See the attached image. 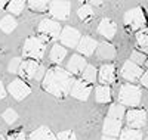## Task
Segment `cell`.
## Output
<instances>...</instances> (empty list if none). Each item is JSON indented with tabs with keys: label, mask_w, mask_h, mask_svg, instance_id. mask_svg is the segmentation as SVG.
<instances>
[{
	"label": "cell",
	"mask_w": 148,
	"mask_h": 140,
	"mask_svg": "<svg viewBox=\"0 0 148 140\" xmlns=\"http://www.w3.org/2000/svg\"><path fill=\"white\" fill-rule=\"evenodd\" d=\"M73 83H74V77L67 69L53 67L45 72V77L42 80V87L45 92L62 99L67 94H70Z\"/></svg>",
	"instance_id": "obj_1"
},
{
	"label": "cell",
	"mask_w": 148,
	"mask_h": 140,
	"mask_svg": "<svg viewBox=\"0 0 148 140\" xmlns=\"http://www.w3.org/2000/svg\"><path fill=\"white\" fill-rule=\"evenodd\" d=\"M117 99H119V103L123 105V106H138L141 103V99H142V92L138 86L135 84H123L119 90V94H117Z\"/></svg>",
	"instance_id": "obj_2"
},
{
	"label": "cell",
	"mask_w": 148,
	"mask_h": 140,
	"mask_svg": "<svg viewBox=\"0 0 148 140\" xmlns=\"http://www.w3.org/2000/svg\"><path fill=\"white\" fill-rule=\"evenodd\" d=\"M61 25L58 21L53 19H42L37 25V33H39V39H42L45 43L46 41H55L61 35Z\"/></svg>",
	"instance_id": "obj_3"
},
{
	"label": "cell",
	"mask_w": 148,
	"mask_h": 140,
	"mask_svg": "<svg viewBox=\"0 0 148 140\" xmlns=\"http://www.w3.org/2000/svg\"><path fill=\"white\" fill-rule=\"evenodd\" d=\"M46 53V43L39 37H28L22 46V56L33 60H40Z\"/></svg>",
	"instance_id": "obj_4"
},
{
	"label": "cell",
	"mask_w": 148,
	"mask_h": 140,
	"mask_svg": "<svg viewBox=\"0 0 148 140\" xmlns=\"http://www.w3.org/2000/svg\"><path fill=\"white\" fill-rule=\"evenodd\" d=\"M18 74L21 80H42L45 77V68L37 60L27 59L21 62Z\"/></svg>",
	"instance_id": "obj_5"
},
{
	"label": "cell",
	"mask_w": 148,
	"mask_h": 140,
	"mask_svg": "<svg viewBox=\"0 0 148 140\" xmlns=\"http://www.w3.org/2000/svg\"><path fill=\"white\" fill-rule=\"evenodd\" d=\"M125 24H126V27H129L133 31L144 30V25L147 24L144 10L141 7H133V9L127 10L125 14Z\"/></svg>",
	"instance_id": "obj_6"
},
{
	"label": "cell",
	"mask_w": 148,
	"mask_h": 140,
	"mask_svg": "<svg viewBox=\"0 0 148 140\" xmlns=\"http://www.w3.org/2000/svg\"><path fill=\"white\" fill-rule=\"evenodd\" d=\"M49 15L53 19L64 21L70 16L71 12V3L70 2H62V0H55V2L49 3Z\"/></svg>",
	"instance_id": "obj_7"
},
{
	"label": "cell",
	"mask_w": 148,
	"mask_h": 140,
	"mask_svg": "<svg viewBox=\"0 0 148 140\" xmlns=\"http://www.w3.org/2000/svg\"><path fill=\"white\" fill-rule=\"evenodd\" d=\"M80 39H82V37H80V31L77 28H74V27H70V25L64 27L62 31H61V35H59L61 46L70 47V49L77 47Z\"/></svg>",
	"instance_id": "obj_8"
},
{
	"label": "cell",
	"mask_w": 148,
	"mask_h": 140,
	"mask_svg": "<svg viewBox=\"0 0 148 140\" xmlns=\"http://www.w3.org/2000/svg\"><path fill=\"white\" fill-rule=\"evenodd\" d=\"M120 74L123 78L127 80L132 84V83H136L141 80V77L144 75V69L139 65H136V63H133L132 60H126L123 63V68H121Z\"/></svg>",
	"instance_id": "obj_9"
},
{
	"label": "cell",
	"mask_w": 148,
	"mask_h": 140,
	"mask_svg": "<svg viewBox=\"0 0 148 140\" xmlns=\"http://www.w3.org/2000/svg\"><path fill=\"white\" fill-rule=\"evenodd\" d=\"M8 93L16 100H22L24 97H27L31 93V87L24 80L18 78V80H14L8 86Z\"/></svg>",
	"instance_id": "obj_10"
},
{
	"label": "cell",
	"mask_w": 148,
	"mask_h": 140,
	"mask_svg": "<svg viewBox=\"0 0 148 140\" xmlns=\"http://www.w3.org/2000/svg\"><path fill=\"white\" fill-rule=\"evenodd\" d=\"M126 122L129 125V128L139 130L141 127H144L147 124V112L142 109H136V108L127 111L126 112Z\"/></svg>",
	"instance_id": "obj_11"
},
{
	"label": "cell",
	"mask_w": 148,
	"mask_h": 140,
	"mask_svg": "<svg viewBox=\"0 0 148 140\" xmlns=\"http://www.w3.org/2000/svg\"><path fill=\"white\" fill-rule=\"evenodd\" d=\"M92 92V86L84 83L83 80H74L73 87H71V96L79 100H88Z\"/></svg>",
	"instance_id": "obj_12"
},
{
	"label": "cell",
	"mask_w": 148,
	"mask_h": 140,
	"mask_svg": "<svg viewBox=\"0 0 148 140\" xmlns=\"http://www.w3.org/2000/svg\"><path fill=\"white\" fill-rule=\"evenodd\" d=\"M98 43L95 39H92V37L89 35H83L79 44H77V50H79V53L83 55V56H92L95 53V50L98 49Z\"/></svg>",
	"instance_id": "obj_13"
},
{
	"label": "cell",
	"mask_w": 148,
	"mask_h": 140,
	"mask_svg": "<svg viewBox=\"0 0 148 140\" xmlns=\"http://www.w3.org/2000/svg\"><path fill=\"white\" fill-rule=\"evenodd\" d=\"M98 81H101L102 86H110L116 81V67L113 63H105V65L99 68Z\"/></svg>",
	"instance_id": "obj_14"
},
{
	"label": "cell",
	"mask_w": 148,
	"mask_h": 140,
	"mask_svg": "<svg viewBox=\"0 0 148 140\" xmlns=\"http://www.w3.org/2000/svg\"><path fill=\"white\" fill-rule=\"evenodd\" d=\"M86 67H88L86 59H84L83 56H80V55H73V56L70 58V60L67 62V71H68L71 75L82 74Z\"/></svg>",
	"instance_id": "obj_15"
},
{
	"label": "cell",
	"mask_w": 148,
	"mask_h": 140,
	"mask_svg": "<svg viewBox=\"0 0 148 140\" xmlns=\"http://www.w3.org/2000/svg\"><path fill=\"white\" fill-rule=\"evenodd\" d=\"M116 31H117V25L113 19H110V18H104L99 22V25H98V33H99L102 37H105L107 40L114 39Z\"/></svg>",
	"instance_id": "obj_16"
},
{
	"label": "cell",
	"mask_w": 148,
	"mask_h": 140,
	"mask_svg": "<svg viewBox=\"0 0 148 140\" xmlns=\"http://www.w3.org/2000/svg\"><path fill=\"white\" fill-rule=\"evenodd\" d=\"M102 131L105 136L108 137H116L121 133V121L113 120V118H105L104 121V127H102Z\"/></svg>",
	"instance_id": "obj_17"
},
{
	"label": "cell",
	"mask_w": 148,
	"mask_h": 140,
	"mask_svg": "<svg viewBox=\"0 0 148 140\" xmlns=\"http://www.w3.org/2000/svg\"><path fill=\"white\" fill-rule=\"evenodd\" d=\"M28 140H56V136L52 133V130L49 127H39L34 131L30 133Z\"/></svg>",
	"instance_id": "obj_18"
},
{
	"label": "cell",
	"mask_w": 148,
	"mask_h": 140,
	"mask_svg": "<svg viewBox=\"0 0 148 140\" xmlns=\"http://www.w3.org/2000/svg\"><path fill=\"white\" fill-rule=\"evenodd\" d=\"M98 56H99V59H104V60H113L116 58V47L113 44L110 43H99L98 44Z\"/></svg>",
	"instance_id": "obj_19"
},
{
	"label": "cell",
	"mask_w": 148,
	"mask_h": 140,
	"mask_svg": "<svg viewBox=\"0 0 148 140\" xmlns=\"http://www.w3.org/2000/svg\"><path fill=\"white\" fill-rule=\"evenodd\" d=\"M95 99L98 103H110L111 102V88L108 86H98L95 88Z\"/></svg>",
	"instance_id": "obj_20"
},
{
	"label": "cell",
	"mask_w": 148,
	"mask_h": 140,
	"mask_svg": "<svg viewBox=\"0 0 148 140\" xmlns=\"http://www.w3.org/2000/svg\"><path fill=\"white\" fill-rule=\"evenodd\" d=\"M49 56H51V60L53 63H61L65 59V56H67V49L64 46H61V44H53V47L51 49Z\"/></svg>",
	"instance_id": "obj_21"
},
{
	"label": "cell",
	"mask_w": 148,
	"mask_h": 140,
	"mask_svg": "<svg viewBox=\"0 0 148 140\" xmlns=\"http://www.w3.org/2000/svg\"><path fill=\"white\" fill-rule=\"evenodd\" d=\"M16 25H18V22L12 15H6V16H3L2 19H0V30H2L3 33H6V34H10L16 28Z\"/></svg>",
	"instance_id": "obj_22"
},
{
	"label": "cell",
	"mask_w": 148,
	"mask_h": 140,
	"mask_svg": "<svg viewBox=\"0 0 148 140\" xmlns=\"http://www.w3.org/2000/svg\"><path fill=\"white\" fill-rule=\"evenodd\" d=\"M77 16L80 18L82 22L89 24V22L93 19V16H95V12H93V9H92L90 6L83 5V6H80V7L77 9Z\"/></svg>",
	"instance_id": "obj_23"
},
{
	"label": "cell",
	"mask_w": 148,
	"mask_h": 140,
	"mask_svg": "<svg viewBox=\"0 0 148 140\" xmlns=\"http://www.w3.org/2000/svg\"><path fill=\"white\" fill-rule=\"evenodd\" d=\"M123 117H126V111L125 106L120 105V103H113L108 109V118H113L117 121H121Z\"/></svg>",
	"instance_id": "obj_24"
},
{
	"label": "cell",
	"mask_w": 148,
	"mask_h": 140,
	"mask_svg": "<svg viewBox=\"0 0 148 140\" xmlns=\"http://www.w3.org/2000/svg\"><path fill=\"white\" fill-rule=\"evenodd\" d=\"M119 140H142V131L133 130V128H125L121 130Z\"/></svg>",
	"instance_id": "obj_25"
},
{
	"label": "cell",
	"mask_w": 148,
	"mask_h": 140,
	"mask_svg": "<svg viewBox=\"0 0 148 140\" xmlns=\"http://www.w3.org/2000/svg\"><path fill=\"white\" fill-rule=\"evenodd\" d=\"M24 7H25V2H22V0H12V2L8 3L6 10L10 12L12 16H15V15H21L22 14Z\"/></svg>",
	"instance_id": "obj_26"
},
{
	"label": "cell",
	"mask_w": 148,
	"mask_h": 140,
	"mask_svg": "<svg viewBox=\"0 0 148 140\" xmlns=\"http://www.w3.org/2000/svg\"><path fill=\"white\" fill-rule=\"evenodd\" d=\"M82 75H83V81L84 83H88V84H92V83H95L96 81V77H98V71H96V68L93 67V65H88L84 68V71L82 72Z\"/></svg>",
	"instance_id": "obj_27"
},
{
	"label": "cell",
	"mask_w": 148,
	"mask_h": 140,
	"mask_svg": "<svg viewBox=\"0 0 148 140\" xmlns=\"http://www.w3.org/2000/svg\"><path fill=\"white\" fill-rule=\"evenodd\" d=\"M28 7L33 10V12H37V14H42V12H46L49 5L47 2H45V0H31V2L27 3Z\"/></svg>",
	"instance_id": "obj_28"
},
{
	"label": "cell",
	"mask_w": 148,
	"mask_h": 140,
	"mask_svg": "<svg viewBox=\"0 0 148 140\" xmlns=\"http://www.w3.org/2000/svg\"><path fill=\"white\" fill-rule=\"evenodd\" d=\"M135 39H136L138 46H141L142 49H148V28L139 30L135 35Z\"/></svg>",
	"instance_id": "obj_29"
},
{
	"label": "cell",
	"mask_w": 148,
	"mask_h": 140,
	"mask_svg": "<svg viewBox=\"0 0 148 140\" xmlns=\"http://www.w3.org/2000/svg\"><path fill=\"white\" fill-rule=\"evenodd\" d=\"M129 60H132L133 63H136V65H139V67H141L142 63H145V62H147V55H145L144 52H138V50H133Z\"/></svg>",
	"instance_id": "obj_30"
},
{
	"label": "cell",
	"mask_w": 148,
	"mask_h": 140,
	"mask_svg": "<svg viewBox=\"0 0 148 140\" xmlns=\"http://www.w3.org/2000/svg\"><path fill=\"white\" fill-rule=\"evenodd\" d=\"M3 120L8 122V124H14L18 121V113L14 111V109H6L3 112Z\"/></svg>",
	"instance_id": "obj_31"
},
{
	"label": "cell",
	"mask_w": 148,
	"mask_h": 140,
	"mask_svg": "<svg viewBox=\"0 0 148 140\" xmlns=\"http://www.w3.org/2000/svg\"><path fill=\"white\" fill-rule=\"evenodd\" d=\"M21 59L19 58H14L10 62H9V65H8V71L10 74H18V69H19V65H21Z\"/></svg>",
	"instance_id": "obj_32"
},
{
	"label": "cell",
	"mask_w": 148,
	"mask_h": 140,
	"mask_svg": "<svg viewBox=\"0 0 148 140\" xmlns=\"http://www.w3.org/2000/svg\"><path fill=\"white\" fill-rule=\"evenodd\" d=\"M56 140H77L76 133L71 131V130H65V131H61L56 136Z\"/></svg>",
	"instance_id": "obj_33"
},
{
	"label": "cell",
	"mask_w": 148,
	"mask_h": 140,
	"mask_svg": "<svg viewBox=\"0 0 148 140\" xmlns=\"http://www.w3.org/2000/svg\"><path fill=\"white\" fill-rule=\"evenodd\" d=\"M6 140H27V137L22 131H10L8 134Z\"/></svg>",
	"instance_id": "obj_34"
},
{
	"label": "cell",
	"mask_w": 148,
	"mask_h": 140,
	"mask_svg": "<svg viewBox=\"0 0 148 140\" xmlns=\"http://www.w3.org/2000/svg\"><path fill=\"white\" fill-rule=\"evenodd\" d=\"M139 81L142 83V86H144V87H147V88H148V71H147V72H144V75L141 77V80H139Z\"/></svg>",
	"instance_id": "obj_35"
},
{
	"label": "cell",
	"mask_w": 148,
	"mask_h": 140,
	"mask_svg": "<svg viewBox=\"0 0 148 140\" xmlns=\"http://www.w3.org/2000/svg\"><path fill=\"white\" fill-rule=\"evenodd\" d=\"M6 93H8V90L5 88V86H3V83L0 81V99H5V96H6Z\"/></svg>",
	"instance_id": "obj_36"
},
{
	"label": "cell",
	"mask_w": 148,
	"mask_h": 140,
	"mask_svg": "<svg viewBox=\"0 0 148 140\" xmlns=\"http://www.w3.org/2000/svg\"><path fill=\"white\" fill-rule=\"evenodd\" d=\"M6 6H8V2H5V0H0V10H3Z\"/></svg>",
	"instance_id": "obj_37"
},
{
	"label": "cell",
	"mask_w": 148,
	"mask_h": 140,
	"mask_svg": "<svg viewBox=\"0 0 148 140\" xmlns=\"http://www.w3.org/2000/svg\"><path fill=\"white\" fill-rule=\"evenodd\" d=\"M101 140H116V139H114V137H108V136H104Z\"/></svg>",
	"instance_id": "obj_38"
},
{
	"label": "cell",
	"mask_w": 148,
	"mask_h": 140,
	"mask_svg": "<svg viewBox=\"0 0 148 140\" xmlns=\"http://www.w3.org/2000/svg\"><path fill=\"white\" fill-rule=\"evenodd\" d=\"M92 5H95V6H99V5H102V2H92Z\"/></svg>",
	"instance_id": "obj_39"
},
{
	"label": "cell",
	"mask_w": 148,
	"mask_h": 140,
	"mask_svg": "<svg viewBox=\"0 0 148 140\" xmlns=\"http://www.w3.org/2000/svg\"><path fill=\"white\" fill-rule=\"evenodd\" d=\"M0 140H6V139H5V137H3L2 134H0Z\"/></svg>",
	"instance_id": "obj_40"
},
{
	"label": "cell",
	"mask_w": 148,
	"mask_h": 140,
	"mask_svg": "<svg viewBox=\"0 0 148 140\" xmlns=\"http://www.w3.org/2000/svg\"><path fill=\"white\" fill-rule=\"evenodd\" d=\"M145 65H147V68H148V59H147V62H145Z\"/></svg>",
	"instance_id": "obj_41"
},
{
	"label": "cell",
	"mask_w": 148,
	"mask_h": 140,
	"mask_svg": "<svg viewBox=\"0 0 148 140\" xmlns=\"http://www.w3.org/2000/svg\"><path fill=\"white\" fill-rule=\"evenodd\" d=\"M144 140H148V139H144Z\"/></svg>",
	"instance_id": "obj_42"
}]
</instances>
